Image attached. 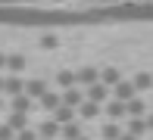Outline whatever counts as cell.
<instances>
[{
  "label": "cell",
  "mask_w": 153,
  "mask_h": 140,
  "mask_svg": "<svg viewBox=\"0 0 153 140\" xmlns=\"http://www.w3.org/2000/svg\"><path fill=\"white\" fill-rule=\"evenodd\" d=\"M125 6L116 10H91V13H62V10H16V6H0V22L6 25H81V22H100L116 19Z\"/></svg>",
  "instance_id": "1"
},
{
  "label": "cell",
  "mask_w": 153,
  "mask_h": 140,
  "mask_svg": "<svg viewBox=\"0 0 153 140\" xmlns=\"http://www.w3.org/2000/svg\"><path fill=\"white\" fill-rule=\"evenodd\" d=\"M100 81V66H81L78 72H75V87L78 84H85V87H91V84Z\"/></svg>",
  "instance_id": "2"
},
{
  "label": "cell",
  "mask_w": 153,
  "mask_h": 140,
  "mask_svg": "<svg viewBox=\"0 0 153 140\" xmlns=\"http://www.w3.org/2000/svg\"><path fill=\"white\" fill-rule=\"evenodd\" d=\"M47 90H50V87H47V84L41 81V78H31V81H25V84H22V94L28 97L31 103H34V100H41V97H44Z\"/></svg>",
  "instance_id": "3"
},
{
  "label": "cell",
  "mask_w": 153,
  "mask_h": 140,
  "mask_svg": "<svg viewBox=\"0 0 153 140\" xmlns=\"http://www.w3.org/2000/svg\"><path fill=\"white\" fill-rule=\"evenodd\" d=\"M81 103H85V94H81L78 87H69V90L59 94V106H66V109H78Z\"/></svg>",
  "instance_id": "4"
},
{
  "label": "cell",
  "mask_w": 153,
  "mask_h": 140,
  "mask_svg": "<svg viewBox=\"0 0 153 140\" xmlns=\"http://www.w3.org/2000/svg\"><path fill=\"white\" fill-rule=\"evenodd\" d=\"M134 97H137L134 87H131V81H125V78L113 87V100H116V103H128V100H134Z\"/></svg>",
  "instance_id": "5"
},
{
  "label": "cell",
  "mask_w": 153,
  "mask_h": 140,
  "mask_svg": "<svg viewBox=\"0 0 153 140\" xmlns=\"http://www.w3.org/2000/svg\"><path fill=\"white\" fill-rule=\"evenodd\" d=\"M25 66H28V59H25L22 53H6V66H3V69H10V75H16V78H19V75L25 72Z\"/></svg>",
  "instance_id": "6"
},
{
  "label": "cell",
  "mask_w": 153,
  "mask_h": 140,
  "mask_svg": "<svg viewBox=\"0 0 153 140\" xmlns=\"http://www.w3.org/2000/svg\"><path fill=\"white\" fill-rule=\"evenodd\" d=\"M106 97H109V87H103L100 81L91 84V87L85 90V100H88V103H97V106H100V103H106Z\"/></svg>",
  "instance_id": "7"
},
{
  "label": "cell",
  "mask_w": 153,
  "mask_h": 140,
  "mask_svg": "<svg viewBox=\"0 0 153 140\" xmlns=\"http://www.w3.org/2000/svg\"><path fill=\"white\" fill-rule=\"evenodd\" d=\"M119 81H122V72H119L116 66H103V69H100V84H103V87L113 90Z\"/></svg>",
  "instance_id": "8"
},
{
  "label": "cell",
  "mask_w": 153,
  "mask_h": 140,
  "mask_svg": "<svg viewBox=\"0 0 153 140\" xmlns=\"http://www.w3.org/2000/svg\"><path fill=\"white\" fill-rule=\"evenodd\" d=\"M34 134H38V140H56V137H59V125L47 118V122L38 125V131H34Z\"/></svg>",
  "instance_id": "9"
},
{
  "label": "cell",
  "mask_w": 153,
  "mask_h": 140,
  "mask_svg": "<svg viewBox=\"0 0 153 140\" xmlns=\"http://www.w3.org/2000/svg\"><path fill=\"white\" fill-rule=\"evenodd\" d=\"M125 115H128V118H144V115H147V103H144L141 97L128 100V103H125Z\"/></svg>",
  "instance_id": "10"
},
{
  "label": "cell",
  "mask_w": 153,
  "mask_h": 140,
  "mask_svg": "<svg viewBox=\"0 0 153 140\" xmlns=\"http://www.w3.org/2000/svg\"><path fill=\"white\" fill-rule=\"evenodd\" d=\"M125 134H131L134 140H141V137L150 134V128H147V122H144V118H128V131H125Z\"/></svg>",
  "instance_id": "11"
},
{
  "label": "cell",
  "mask_w": 153,
  "mask_h": 140,
  "mask_svg": "<svg viewBox=\"0 0 153 140\" xmlns=\"http://www.w3.org/2000/svg\"><path fill=\"white\" fill-rule=\"evenodd\" d=\"M22 78H16V75H6V78H3V94L6 97H19V94H22Z\"/></svg>",
  "instance_id": "12"
},
{
  "label": "cell",
  "mask_w": 153,
  "mask_h": 140,
  "mask_svg": "<svg viewBox=\"0 0 153 140\" xmlns=\"http://www.w3.org/2000/svg\"><path fill=\"white\" fill-rule=\"evenodd\" d=\"M131 87H134V94H144V90H150V87H153L150 72H137L134 78H131Z\"/></svg>",
  "instance_id": "13"
},
{
  "label": "cell",
  "mask_w": 153,
  "mask_h": 140,
  "mask_svg": "<svg viewBox=\"0 0 153 140\" xmlns=\"http://www.w3.org/2000/svg\"><path fill=\"white\" fill-rule=\"evenodd\" d=\"M31 109H34V103H31V100H28V97H25V94L13 97V112H16V115H28Z\"/></svg>",
  "instance_id": "14"
},
{
  "label": "cell",
  "mask_w": 153,
  "mask_h": 140,
  "mask_svg": "<svg viewBox=\"0 0 153 140\" xmlns=\"http://www.w3.org/2000/svg\"><path fill=\"white\" fill-rule=\"evenodd\" d=\"M59 134H62V140H78V137H85V131H81V122H69L59 128Z\"/></svg>",
  "instance_id": "15"
},
{
  "label": "cell",
  "mask_w": 153,
  "mask_h": 140,
  "mask_svg": "<svg viewBox=\"0 0 153 140\" xmlns=\"http://www.w3.org/2000/svg\"><path fill=\"white\" fill-rule=\"evenodd\" d=\"M106 115H109V122H122V118H128V115H125V103H116V100H109L106 103Z\"/></svg>",
  "instance_id": "16"
},
{
  "label": "cell",
  "mask_w": 153,
  "mask_h": 140,
  "mask_svg": "<svg viewBox=\"0 0 153 140\" xmlns=\"http://www.w3.org/2000/svg\"><path fill=\"white\" fill-rule=\"evenodd\" d=\"M3 125L13 131V134H19V131H25V128H28V115H16V112H13V115L6 118Z\"/></svg>",
  "instance_id": "17"
},
{
  "label": "cell",
  "mask_w": 153,
  "mask_h": 140,
  "mask_svg": "<svg viewBox=\"0 0 153 140\" xmlns=\"http://www.w3.org/2000/svg\"><path fill=\"white\" fill-rule=\"evenodd\" d=\"M38 103H41V109H44V112H53V109H59V94H56V90H47Z\"/></svg>",
  "instance_id": "18"
},
{
  "label": "cell",
  "mask_w": 153,
  "mask_h": 140,
  "mask_svg": "<svg viewBox=\"0 0 153 140\" xmlns=\"http://www.w3.org/2000/svg\"><path fill=\"white\" fill-rule=\"evenodd\" d=\"M50 122H56L59 128H62V125H69V122H75V109H66V106L53 109V118H50Z\"/></svg>",
  "instance_id": "19"
},
{
  "label": "cell",
  "mask_w": 153,
  "mask_h": 140,
  "mask_svg": "<svg viewBox=\"0 0 153 140\" xmlns=\"http://www.w3.org/2000/svg\"><path fill=\"white\" fill-rule=\"evenodd\" d=\"M78 115H81V118H97V115H100V106H97V103H88V100H85L78 109H75V118H78Z\"/></svg>",
  "instance_id": "20"
},
{
  "label": "cell",
  "mask_w": 153,
  "mask_h": 140,
  "mask_svg": "<svg viewBox=\"0 0 153 140\" xmlns=\"http://www.w3.org/2000/svg\"><path fill=\"white\" fill-rule=\"evenodd\" d=\"M56 84H59L62 90L75 87V72H69V69H62V72H56Z\"/></svg>",
  "instance_id": "21"
},
{
  "label": "cell",
  "mask_w": 153,
  "mask_h": 140,
  "mask_svg": "<svg viewBox=\"0 0 153 140\" xmlns=\"http://www.w3.org/2000/svg\"><path fill=\"white\" fill-rule=\"evenodd\" d=\"M119 134H122V128H119V125H113V122H106V125H103V131H100L103 140H119Z\"/></svg>",
  "instance_id": "22"
},
{
  "label": "cell",
  "mask_w": 153,
  "mask_h": 140,
  "mask_svg": "<svg viewBox=\"0 0 153 140\" xmlns=\"http://www.w3.org/2000/svg\"><path fill=\"white\" fill-rule=\"evenodd\" d=\"M44 50H56V44H59V38L56 34H41V41H38Z\"/></svg>",
  "instance_id": "23"
},
{
  "label": "cell",
  "mask_w": 153,
  "mask_h": 140,
  "mask_svg": "<svg viewBox=\"0 0 153 140\" xmlns=\"http://www.w3.org/2000/svg\"><path fill=\"white\" fill-rule=\"evenodd\" d=\"M13 140H38V134H34L31 128H25V131H19V134L13 137Z\"/></svg>",
  "instance_id": "24"
},
{
  "label": "cell",
  "mask_w": 153,
  "mask_h": 140,
  "mask_svg": "<svg viewBox=\"0 0 153 140\" xmlns=\"http://www.w3.org/2000/svg\"><path fill=\"white\" fill-rule=\"evenodd\" d=\"M13 137H16V134H13L6 125H0V140H13Z\"/></svg>",
  "instance_id": "25"
},
{
  "label": "cell",
  "mask_w": 153,
  "mask_h": 140,
  "mask_svg": "<svg viewBox=\"0 0 153 140\" xmlns=\"http://www.w3.org/2000/svg\"><path fill=\"white\" fill-rule=\"evenodd\" d=\"M3 66H6V53L0 50V72H3Z\"/></svg>",
  "instance_id": "26"
},
{
  "label": "cell",
  "mask_w": 153,
  "mask_h": 140,
  "mask_svg": "<svg viewBox=\"0 0 153 140\" xmlns=\"http://www.w3.org/2000/svg\"><path fill=\"white\" fill-rule=\"evenodd\" d=\"M119 140H134V137H131V134H119Z\"/></svg>",
  "instance_id": "27"
},
{
  "label": "cell",
  "mask_w": 153,
  "mask_h": 140,
  "mask_svg": "<svg viewBox=\"0 0 153 140\" xmlns=\"http://www.w3.org/2000/svg\"><path fill=\"white\" fill-rule=\"evenodd\" d=\"M0 94H3V75H0Z\"/></svg>",
  "instance_id": "28"
},
{
  "label": "cell",
  "mask_w": 153,
  "mask_h": 140,
  "mask_svg": "<svg viewBox=\"0 0 153 140\" xmlns=\"http://www.w3.org/2000/svg\"><path fill=\"white\" fill-rule=\"evenodd\" d=\"M0 112H3V100H0Z\"/></svg>",
  "instance_id": "29"
},
{
  "label": "cell",
  "mask_w": 153,
  "mask_h": 140,
  "mask_svg": "<svg viewBox=\"0 0 153 140\" xmlns=\"http://www.w3.org/2000/svg\"><path fill=\"white\" fill-rule=\"evenodd\" d=\"M78 140H88V137H78Z\"/></svg>",
  "instance_id": "30"
}]
</instances>
